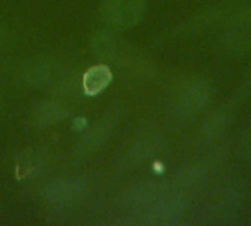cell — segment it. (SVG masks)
Instances as JSON below:
<instances>
[{
	"instance_id": "13",
	"label": "cell",
	"mask_w": 251,
	"mask_h": 226,
	"mask_svg": "<svg viewBox=\"0 0 251 226\" xmlns=\"http://www.w3.org/2000/svg\"><path fill=\"white\" fill-rule=\"evenodd\" d=\"M110 129H112V126H110L109 121L99 122L91 129H88V132L82 137V140L79 141V149L82 151H96L97 149L101 147L104 140L109 137Z\"/></svg>"
},
{
	"instance_id": "9",
	"label": "cell",
	"mask_w": 251,
	"mask_h": 226,
	"mask_svg": "<svg viewBox=\"0 0 251 226\" xmlns=\"http://www.w3.org/2000/svg\"><path fill=\"white\" fill-rule=\"evenodd\" d=\"M222 49L229 54H246L251 50V25L235 24L222 38Z\"/></svg>"
},
{
	"instance_id": "5",
	"label": "cell",
	"mask_w": 251,
	"mask_h": 226,
	"mask_svg": "<svg viewBox=\"0 0 251 226\" xmlns=\"http://www.w3.org/2000/svg\"><path fill=\"white\" fill-rule=\"evenodd\" d=\"M166 191L168 190L163 185L156 182L138 184L126 193L125 207L129 212L143 216L160 197L166 194Z\"/></svg>"
},
{
	"instance_id": "11",
	"label": "cell",
	"mask_w": 251,
	"mask_h": 226,
	"mask_svg": "<svg viewBox=\"0 0 251 226\" xmlns=\"http://www.w3.org/2000/svg\"><path fill=\"white\" fill-rule=\"evenodd\" d=\"M124 46L119 40V37L110 34V32H100L93 40V53L107 62H115L124 54Z\"/></svg>"
},
{
	"instance_id": "4",
	"label": "cell",
	"mask_w": 251,
	"mask_h": 226,
	"mask_svg": "<svg viewBox=\"0 0 251 226\" xmlns=\"http://www.w3.org/2000/svg\"><path fill=\"white\" fill-rule=\"evenodd\" d=\"M103 18L116 28H132L144 15L146 0H103Z\"/></svg>"
},
{
	"instance_id": "10",
	"label": "cell",
	"mask_w": 251,
	"mask_h": 226,
	"mask_svg": "<svg viewBox=\"0 0 251 226\" xmlns=\"http://www.w3.org/2000/svg\"><path fill=\"white\" fill-rule=\"evenodd\" d=\"M229 124H231V112L226 107L216 110L201 125L199 131V141L201 144L215 141L219 135L224 134V131L226 129Z\"/></svg>"
},
{
	"instance_id": "12",
	"label": "cell",
	"mask_w": 251,
	"mask_h": 226,
	"mask_svg": "<svg viewBox=\"0 0 251 226\" xmlns=\"http://www.w3.org/2000/svg\"><path fill=\"white\" fill-rule=\"evenodd\" d=\"M163 147V140L159 135H146L138 138L131 150H129V157L134 162H144L151 159L156 153H159Z\"/></svg>"
},
{
	"instance_id": "1",
	"label": "cell",
	"mask_w": 251,
	"mask_h": 226,
	"mask_svg": "<svg viewBox=\"0 0 251 226\" xmlns=\"http://www.w3.org/2000/svg\"><path fill=\"white\" fill-rule=\"evenodd\" d=\"M22 75L31 85L46 88L57 94L68 91L74 85L72 74L47 59H34L26 62L22 69Z\"/></svg>"
},
{
	"instance_id": "15",
	"label": "cell",
	"mask_w": 251,
	"mask_h": 226,
	"mask_svg": "<svg viewBox=\"0 0 251 226\" xmlns=\"http://www.w3.org/2000/svg\"><path fill=\"white\" fill-rule=\"evenodd\" d=\"M232 19L235 24H243V25H251V3L241 6L240 10L234 12Z\"/></svg>"
},
{
	"instance_id": "6",
	"label": "cell",
	"mask_w": 251,
	"mask_h": 226,
	"mask_svg": "<svg viewBox=\"0 0 251 226\" xmlns=\"http://www.w3.org/2000/svg\"><path fill=\"white\" fill-rule=\"evenodd\" d=\"M84 191V185L76 179H57L44 187L43 197L51 206H69L79 200Z\"/></svg>"
},
{
	"instance_id": "3",
	"label": "cell",
	"mask_w": 251,
	"mask_h": 226,
	"mask_svg": "<svg viewBox=\"0 0 251 226\" xmlns=\"http://www.w3.org/2000/svg\"><path fill=\"white\" fill-rule=\"evenodd\" d=\"M187 207L188 200L185 196L168 190L166 194L143 215V222L149 225H174L182 218Z\"/></svg>"
},
{
	"instance_id": "16",
	"label": "cell",
	"mask_w": 251,
	"mask_h": 226,
	"mask_svg": "<svg viewBox=\"0 0 251 226\" xmlns=\"http://www.w3.org/2000/svg\"><path fill=\"white\" fill-rule=\"evenodd\" d=\"M243 154L247 160H251V126L243 138Z\"/></svg>"
},
{
	"instance_id": "7",
	"label": "cell",
	"mask_w": 251,
	"mask_h": 226,
	"mask_svg": "<svg viewBox=\"0 0 251 226\" xmlns=\"http://www.w3.org/2000/svg\"><path fill=\"white\" fill-rule=\"evenodd\" d=\"M69 113V106L62 99H47L34 107V124L38 126H53L60 124Z\"/></svg>"
},
{
	"instance_id": "17",
	"label": "cell",
	"mask_w": 251,
	"mask_h": 226,
	"mask_svg": "<svg viewBox=\"0 0 251 226\" xmlns=\"http://www.w3.org/2000/svg\"><path fill=\"white\" fill-rule=\"evenodd\" d=\"M6 37H7V34H6V29L0 25V46L3 44V41L6 40Z\"/></svg>"
},
{
	"instance_id": "18",
	"label": "cell",
	"mask_w": 251,
	"mask_h": 226,
	"mask_svg": "<svg viewBox=\"0 0 251 226\" xmlns=\"http://www.w3.org/2000/svg\"><path fill=\"white\" fill-rule=\"evenodd\" d=\"M250 76H251V72H250Z\"/></svg>"
},
{
	"instance_id": "2",
	"label": "cell",
	"mask_w": 251,
	"mask_h": 226,
	"mask_svg": "<svg viewBox=\"0 0 251 226\" xmlns=\"http://www.w3.org/2000/svg\"><path fill=\"white\" fill-rule=\"evenodd\" d=\"M212 99V85L203 79H194L182 87L172 100V110L179 118H188L201 112Z\"/></svg>"
},
{
	"instance_id": "8",
	"label": "cell",
	"mask_w": 251,
	"mask_h": 226,
	"mask_svg": "<svg viewBox=\"0 0 251 226\" xmlns=\"http://www.w3.org/2000/svg\"><path fill=\"white\" fill-rule=\"evenodd\" d=\"M112 82V71L106 63H99L88 68L81 79L82 91L87 96H96L101 93Z\"/></svg>"
},
{
	"instance_id": "14",
	"label": "cell",
	"mask_w": 251,
	"mask_h": 226,
	"mask_svg": "<svg viewBox=\"0 0 251 226\" xmlns=\"http://www.w3.org/2000/svg\"><path fill=\"white\" fill-rule=\"evenodd\" d=\"M35 166H37V154H35V151L31 150V149L24 150L16 157V165H15L16 176L19 179H24V178L29 176L35 171Z\"/></svg>"
}]
</instances>
